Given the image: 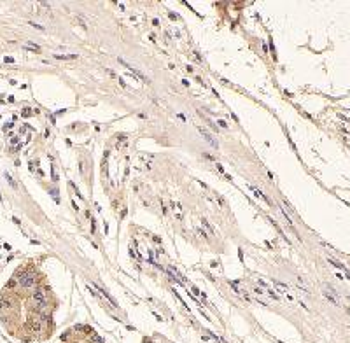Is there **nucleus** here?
Here are the masks:
<instances>
[{"label":"nucleus","instance_id":"1","mask_svg":"<svg viewBox=\"0 0 350 343\" xmlns=\"http://www.w3.org/2000/svg\"><path fill=\"white\" fill-rule=\"evenodd\" d=\"M14 278H16V282L25 289H28V287H32L35 284V273H32V271H19Z\"/></svg>","mask_w":350,"mask_h":343},{"label":"nucleus","instance_id":"2","mask_svg":"<svg viewBox=\"0 0 350 343\" xmlns=\"http://www.w3.org/2000/svg\"><path fill=\"white\" fill-rule=\"evenodd\" d=\"M33 301L37 303L39 308H46L47 306V296H46V289H37L33 292Z\"/></svg>","mask_w":350,"mask_h":343},{"label":"nucleus","instance_id":"3","mask_svg":"<svg viewBox=\"0 0 350 343\" xmlns=\"http://www.w3.org/2000/svg\"><path fill=\"white\" fill-rule=\"evenodd\" d=\"M119 63H121V65H123V67H126V68H128V70H130V72H131V74H133V75H137V77H138V79H140V81H144V82H149V79H147V77H145V75H144V74H142V72H138V70H137V68H133V67H131V65H130V63H128V61H126V60H123V58H119Z\"/></svg>","mask_w":350,"mask_h":343},{"label":"nucleus","instance_id":"4","mask_svg":"<svg viewBox=\"0 0 350 343\" xmlns=\"http://www.w3.org/2000/svg\"><path fill=\"white\" fill-rule=\"evenodd\" d=\"M200 133H201V137H203V138H205V140H207V142L212 145V147H215V149H217V145H219V144H217V140L212 137V133H210L208 130H205V128H200Z\"/></svg>","mask_w":350,"mask_h":343},{"label":"nucleus","instance_id":"5","mask_svg":"<svg viewBox=\"0 0 350 343\" xmlns=\"http://www.w3.org/2000/svg\"><path fill=\"white\" fill-rule=\"evenodd\" d=\"M324 296H326L327 299H329V301H331L333 305H340V303H338V298L334 296V292H333V289H331V287H326V289H324Z\"/></svg>","mask_w":350,"mask_h":343},{"label":"nucleus","instance_id":"6","mask_svg":"<svg viewBox=\"0 0 350 343\" xmlns=\"http://www.w3.org/2000/svg\"><path fill=\"white\" fill-rule=\"evenodd\" d=\"M327 261H329V263H331V264H334V266H336V268H340V270H343V271H345V275H347V278H348V280H350V271H348V270H347V268H345V264H341V263H340V261H338V259H334V257H329V259H327Z\"/></svg>","mask_w":350,"mask_h":343},{"label":"nucleus","instance_id":"7","mask_svg":"<svg viewBox=\"0 0 350 343\" xmlns=\"http://www.w3.org/2000/svg\"><path fill=\"white\" fill-rule=\"evenodd\" d=\"M250 191H254V195H256V196H257V198H261V200H262V201H266V203H268V205H273V203H271V201H270V198H268V196H266V195H262V193H261V191H259V189H257V187H250Z\"/></svg>","mask_w":350,"mask_h":343},{"label":"nucleus","instance_id":"8","mask_svg":"<svg viewBox=\"0 0 350 343\" xmlns=\"http://www.w3.org/2000/svg\"><path fill=\"white\" fill-rule=\"evenodd\" d=\"M201 226H203V228L207 229V233H208V235H215V229H214V228H212V226L208 224V221H207L205 217L201 219Z\"/></svg>","mask_w":350,"mask_h":343},{"label":"nucleus","instance_id":"9","mask_svg":"<svg viewBox=\"0 0 350 343\" xmlns=\"http://www.w3.org/2000/svg\"><path fill=\"white\" fill-rule=\"evenodd\" d=\"M172 208H173V212L177 210V219H182V208H180V205L179 203H172Z\"/></svg>","mask_w":350,"mask_h":343},{"label":"nucleus","instance_id":"10","mask_svg":"<svg viewBox=\"0 0 350 343\" xmlns=\"http://www.w3.org/2000/svg\"><path fill=\"white\" fill-rule=\"evenodd\" d=\"M75 54H56V60H75Z\"/></svg>","mask_w":350,"mask_h":343},{"label":"nucleus","instance_id":"11","mask_svg":"<svg viewBox=\"0 0 350 343\" xmlns=\"http://www.w3.org/2000/svg\"><path fill=\"white\" fill-rule=\"evenodd\" d=\"M5 180H7V182H9V184H11V186L16 189V184H14V180H12V177H11L9 174H5Z\"/></svg>","mask_w":350,"mask_h":343},{"label":"nucleus","instance_id":"12","mask_svg":"<svg viewBox=\"0 0 350 343\" xmlns=\"http://www.w3.org/2000/svg\"><path fill=\"white\" fill-rule=\"evenodd\" d=\"M51 195H53V198L58 201V189H51Z\"/></svg>","mask_w":350,"mask_h":343},{"label":"nucleus","instance_id":"13","mask_svg":"<svg viewBox=\"0 0 350 343\" xmlns=\"http://www.w3.org/2000/svg\"><path fill=\"white\" fill-rule=\"evenodd\" d=\"M219 126H222V128H228V124H226V121H219Z\"/></svg>","mask_w":350,"mask_h":343},{"label":"nucleus","instance_id":"14","mask_svg":"<svg viewBox=\"0 0 350 343\" xmlns=\"http://www.w3.org/2000/svg\"><path fill=\"white\" fill-rule=\"evenodd\" d=\"M348 301H350V298H348Z\"/></svg>","mask_w":350,"mask_h":343}]
</instances>
